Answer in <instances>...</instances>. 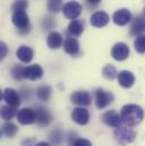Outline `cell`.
Masks as SVG:
<instances>
[{"label":"cell","instance_id":"7c38bea8","mask_svg":"<svg viewBox=\"0 0 145 146\" xmlns=\"http://www.w3.org/2000/svg\"><path fill=\"white\" fill-rule=\"evenodd\" d=\"M133 19V16H132V13L127 9V8H121V9H118L113 13L112 15V21L116 25L118 26H125L127 25L128 23H130Z\"/></svg>","mask_w":145,"mask_h":146},{"label":"cell","instance_id":"4316f807","mask_svg":"<svg viewBox=\"0 0 145 146\" xmlns=\"http://www.w3.org/2000/svg\"><path fill=\"white\" fill-rule=\"evenodd\" d=\"M63 0H47V8L52 14H58L63 10Z\"/></svg>","mask_w":145,"mask_h":146},{"label":"cell","instance_id":"8d00e7d4","mask_svg":"<svg viewBox=\"0 0 145 146\" xmlns=\"http://www.w3.org/2000/svg\"><path fill=\"white\" fill-rule=\"evenodd\" d=\"M143 17L145 18V7H144V10H143Z\"/></svg>","mask_w":145,"mask_h":146},{"label":"cell","instance_id":"5b68a950","mask_svg":"<svg viewBox=\"0 0 145 146\" xmlns=\"http://www.w3.org/2000/svg\"><path fill=\"white\" fill-rule=\"evenodd\" d=\"M83 11V7L77 1H68L63 7V14L68 19H77Z\"/></svg>","mask_w":145,"mask_h":146},{"label":"cell","instance_id":"4dcf8cb0","mask_svg":"<svg viewBox=\"0 0 145 146\" xmlns=\"http://www.w3.org/2000/svg\"><path fill=\"white\" fill-rule=\"evenodd\" d=\"M41 24H42V27L44 29V30H53L55 27H56V22H55V19L52 18V17H44L43 19H42V22H41Z\"/></svg>","mask_w":145,"mask_h":146},{"label":"cell","instance_id":"d4e9b609","mask_svg":"<svg viewBox=\"0 0 145 146\" xmlns=\"http://www.w3.org/2000/svg\"><path fill=\"white\" fill-rule=\"evenodd\" d=\"M17 111L15 107H11V106H8V104H5L1 107V118L6 121H10L15 115H17Z\"/></svg>","mask_w":145,"mask_h":146},{"label":"cell","instance_id":"d6986e66","mask_svg":"<svg viewBox=\"0 0 145 146\" xmlns=\"http://www.w3.org/2000/svg\"><path fill=\"white\" fill-rule=\"evenodd\" d=\"M43 76V69L40 65H31L29 67H25L24 70V77L29 80H37Z\"/></svg>","mask_w":145,"mask_h":146},{"label":"cell","instance_id":"277c9868","mask_svg":"<svg viewBox=\"0 0 145 146\" xmlns=\"http://www.w3.org/2000/svg\"><path fill=\"white\" fill-rule=\"evenodd\" d=\"M94 95H95V106H96L98 109L100 110L106 109L114 100L113 94L111 92L103 90V88H98L95 91Z\"/></svg>","mask_w":145,"mask_h":146},{"label":"cell","instance_id":"f1b7e54d","mask_svg":"<svg viewBox=\"0 0 145 146\" xmlns=\"http://www.w3.org/2000/svg\"><path fill=\"white\" fill-rule=\"evenodd\" d=\"M27 8H29L27 0H15L10 9H11V13H16V11H26Z\"/></svg>","mask_w":145,"mask_h":146},{"label":"cell","instance_id":"8fae6325","mask_svg":"<svg viewBox=\"0 0 145 146\" xmlns=\"http://www.w3.org/2000/svg\"><path fill=\"white\" fill-rule=\"evenodd\" d=\"M101 120H102L103 123H106L107 126L112 127V128H119V127H121V122H122L121 117L114 110H108V111H106L101 115Z\"/></svg>","mask_w":145,"mask_h":146},{"label":"cell","instance_id":"1f68e13d","mask_svg":"<svg viewBox=\"0 0 145 146\" xmlns=\"http://www.w3.org/2000/svg\"><path fill=\"white\" fill-rule=\"evenodd\" d=\"M72 146H92V143L85 138H77Z\"/></svg>","mask_w":145,"mask_h":146},{"label":"cell","instance_id":"cb8c5ba5","mask_svg":"<svg viewBox=\"0 0 145 146\" xmlns=\"http://www.w3.org/2000/svg\"><path fill=\"white\" fill-rule=\"evenodd\" d=\"M1 130H2V134H3L5 136H7V137H9V138H13V137H15V136L17 135V133H18V127H17L16 123H14V122H11V121H7V122H5V123L2 125Z\"/></svg>","mask_w":145,"mask_h":146},{"label":"cell","instance_id":"836d02e7","mask_svg":"<svg viewBox=\"0 0 145 146\" xmlns=\"http://www.w3.org/2000/svg\"><path fill=\"white\" fill-rule=\"evenodd\" d=\"M36 144H37V142L35 138H30V137L22 142V146H35Z\"/></svg>","mask_w":145,"mask_h":146},{"label":"cell","instance_id":"83f0119b","mask_svg":"<svg viewBox=\"0 0 145 146\" xmlns=\"http://www.w3.org/2000/svg\"><path fill=\"white\" fill-rule=\"evenodd\" d=\"M24 70H25V67H23V66H21V65H15V66H13L11 69H10V75L13 76L14 79H16V80H22V79L25 78V77H24Z\"/></svg>","mask_w":145,"mask_h":146},{"label":"cell","instance_id":"52a82bcc","mask_svg":"<svg viewBox=\"0 0 145 146\" xmlns=\"http://www.w3.org/2000/svg\"><path fill=\"white\" fill-rule=\"evenodd\" d=\"M36 113V123L39 127H47L52 122V114L48 108L43 106H37L35 108Z\"/></svg>","mask_w":145,"mask_h":146},{"label":"cell","instance_id":"ac0fdd59","mask_svg":"<svg viewBox=\"0 0 145 146\" xmlns=\"http://www.w3.org/2000/svg\"><path fill=\"white\" fill-rule=\"evenodd\" d=\"M16 57L19 59V61H22L24 64H30L33 60L34 51H33L32 48H30L27 45H22V46H19L17 49Z\"/></svg>","mask_w":145,"mask_h":146},{"label":"cell","instance_id":"4fadbf2b","mask_svg":"<svg viewBox=\"0 0 145 146\" xmlns=\"http://www.w3.org/2000/svg\"><path fill=\"white\" fill-rule=\"evenodd\" d=\"M71 117H72V120L74 122H76L77 125L84 126L90 120V112H88V110H86L83 107H78V108H75L72 110Z\"/></svg>","mask_w":145,"mask_h":146},{"label":"cell","instance_id":"484cf974","mask_svg":"<svg viewBox=\"0 0 145 146\" xmlns=\"http://www.w3.org/2000/svg\"><path fill=\"white\" fill-rule=\"evenodd\" d=\"M118 74L119 73H118L117 68L114 66H112V65H106L103 67V69H102V76L104 78L109 79V80H113L114 78H117Z\"/></svg>","mask_w":145,"mask_h":146},{"label":"cell","instance_id":"30bf717a","mask_svg":"<svg viewBox=\"0 0 145 146\" xmlns=\"http://www.w3.org/2000/svg\"><path fill=\"white\" fill-rule=\"evenodd\" d=\"M71 102L79 107H87L92 102V96L87 91H75L71 95Z\"/></svg>","mask_w":145,"mask_h":146},{"label":"cell","instance_id":"d590c367","mask_svg":"<svg viewBox=\"0 0 145 146\" xmlns=\"http://www.w3.org/2000/svg\"><path fill=\"white\" fill-rule=\"evenodd\" d=\"M35 146H50V144L47 143V142H39Z\"/></svg>","mask_w":145,"mask_h":146},{"label":"cell","instance_id":"8992f818","mask_svg":"<svg viewBox=\"0 0 145 146\" xmlns=\"http://www.w3.org/2000/svg\"><path fill=\"white\" fill-rule=\"evenodd\" d=\"M129 46L124 42L116 43L111 49V57L117 61H124L129 57Z\"/></svg>","mask_w":145,"mask_h":146},{"label":"cell","instance_id":"5bb4252c","mask_svg":"<svg viewBox=\"0 0 145 146\" xmlns=\"http://www.w3.org/2000/svg\"><path fill=\"white\" fill-rule=\"evenodd\" d=\"M110 21L109 18V15L106 11H95L94 14H92L91 18H90V23L92 26L96 27V29H102L104 26H107Z\"/></svg>","mask_w":145,"mask_h":146},{"label":"cell","instance_id":"7402d4cb","mask_svg":"<svg viewBox=\"0 0 145 146\" xmlns=\"http://www.w3.org/2000/svg\"><path fill=\"white\" fill-rule=\"evenodd\" d=\"M68 34L72 37L80 36L84 32V22L79 21V19H74L69 23L68 29H67Z\"/></svg>","mask_w":145,"mask_h":146},{"label":"cell","instance_id":"ffe728a7","mask_svg":"<svg viewBox=\"0 0 145 146\" xmlns=\"http://www.w3.org/2000/svg\"><path fill=\"white\" fill-rule=\"evenodd\" d=\"M47 45L52 49V50H57L59 49L60 46L64 45V38H63V35L59 33V32H51L48 37H47Z\"/></svg>","mask_w":145,"mask_h":146},{"label":"cell","instance_id":"3957f363","mask_svg":"<svg viewBox=\"0 0 145 146\" xmlns=\"http://www.w3.org/2000/svg\"><path fill=\"white\" fill-rule=\"evenodd\" d=\"M116 142L121 146H126L130 143H133L136 138V133L132 130L129 127H119L116 128L113 133Z\"/></svg>","mask_w":145,"mask_h":146},{"label":"cell","instance_id":"e0dca14e","mask_svg":"<svg viewBox=\"0 0 145 146\" xmlns=\"http://www.w3.org/2000/svg\"><path fill=\"white\" fill-rule=\"evenodd\" d=\"M118 83L124 88H130L135 84V76L129 70H121L118 74Z\"/></svg>","mask_w":145,"mask_h":146},{"label":"cell","instance_id":"ba28073f","mask_svg":"<svg viewBox=\"0 0 145 146\" xmlns=\"http://www.w3.org/2000/svg\"><path fill=\"white\" fill-rule=\"evenodd\" d=\"M2 99L8 106H11V107H15V108H17L22 102L21 93H18L15 88H11V87H6L3 90Z\"/></svg>","mask_w":145,"mask_h":146},{"label":"cell","instance_id":"9a60e30c","mask_svg":"<svg viewBox=\"0 0 145 146\" xmlns=\"http://www.w3.org/2000/svg\"><path fill=\"white\" fill-rule=\"evenodd\" d=\"M64 50L66 53H68L69 56L76 57L78 54H80V46H79V42L72 36H67L64 41V45H63Z\"/></svg>","mask_w":145,"mask_h":146},{"label":"cell","instance_id":"603a6c76","mask_svg":"<svg viewBox=\"0 0 145 146\" xmlns=\"http://www.w3.org/2000/svg\"><path fill=\"white\" fill-rule=\"evenodd\" d=\"M51 94H52V88L49 85H42L36 90V96L42 102H48L51 98Z\"/></svg>","mask_w":145,"mask_h":146},{"label":"cell","instance_id":"e575fe53","mask_svg":"<svg viewBox=\"0 0 145 146\" xmlns=\"http://www.w3.org/2000/svg\"><path fill=\"white\" fill-rule=\"evenodd\" d=\"M86 1H87V3H90L92 6H96V5H99L101 2V0H86Z\"/></svg>","mask_w":145,"mask_h":146},{"label":"cell","instance_id":"44dd1931","mask_svg":"<svg viewBox=\"0 0 145 146\" xmlns=\"http://www.w3.org/2000/svg\"><path fill=\"white\" fill-rule=\"evenodd\" d=\"M65 141V134L60 127H56L49 134V142L52 146H61Z\"/></svg>","mask_w":145,"mask_h":146},{"label":"cell","instance_id":"6da1fadb","mask_svg":"<svg viewBox=\"0 0 145 146\" xmlns=\"http://www.w3.org/2000/svg\"><path fill=\"white\" fill-rule=\"evenodd\" d=\"M120 117L122 123L126 125V127L133 128L142 122L144 118V110L137 104H126L120 110Z\"/></svg>","mask_w":145,"mask_h":146},{"label":"cell","instance_id":"7a4b0ae2","mask_svg":"<svg viewBox=\"0 0 145 146\" xmlns=\"http://www.w3.org/2000/svg\"><path fill=\"white\" fill-rule=\"evenodd\" d=\"M11 22L17 27L18 33L21 35H26L31 32V23L30 17L26 11H16L11 15Z\"/></svg>","mask_w":145,"mask_h":146},{"label":"cell","instance_id":"d6a6232c","mask_svg":"<svg viewBox=\"0 0 145 146\" xmlns=\"http://www.w3.org/2000/svg\"><path fill=\"white\" fill-rule=\"evenodd\" d=\"M7 53H8V46H7V44L5 42H1L0 43V59L1 60L5 59Z\"/></svg>","mask_w":145,"mask_h":146},{"label":"cell","instance_id":"f546056e","mask_svg":"<svg viewBox=\"0 0 145 146\" xmlns=\"http://www.w3.org/2000/svg\"><path fill=\"white\" fill-rule=\"evenodd\" d=\"M134 48L136 52L138 53H145V35H140L134 41Z\"/></svg>","mask_w":145,"mask_h":146},{"label":"cell","instance_id":"2e32d148","mask_svg":"<svg viewBox=\"0 0 145 146\" xmlns=\"http://www.w3.org/2000/svg\"><path fill=\"white\" fill-rule=\"evenodd\" d=\"M145 33V18L143 15H138L134 18L130 25V35L132 36H140L144 35Z\"/></svg>","mask_w":145,"mask_h":146},{"label":"cell","instance_id":"9c48e42d","mask_svg":"<svg viewBox=\"0 0 145 146\" xmlns=\"http://www.w3.org/2000/svg\"><path fill=\"white\" fill-rule=\"evenodd\" d=\"M17 121L23 125V126H27V125H32L36 122V113L35 110L31 109V108H23L18 111L17 113Z\"/></svg>","mask_w":145,"mask_h":146}]
</instances>
